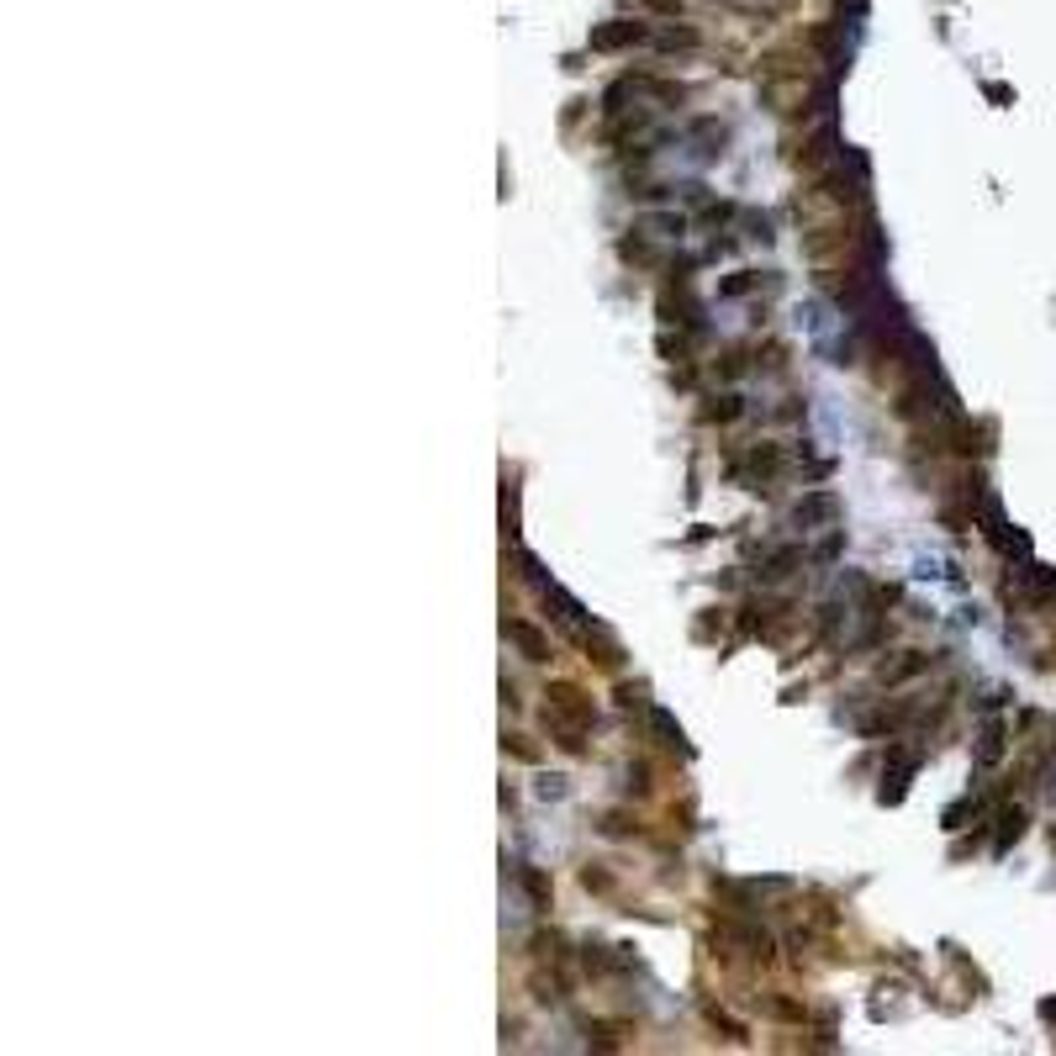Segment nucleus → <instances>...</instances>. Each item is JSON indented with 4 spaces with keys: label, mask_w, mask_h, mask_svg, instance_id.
<instances>
[{
    "label": "nucleus",
    "mask_w": 1056,
    "mask_h": 1056,
    "mask_svg": "<svg viewBox=\"0 0 1056 1056\" xmlns=\"http://www.w3.org/2000/svg\"><path fill=\"white\" fill-rule=\"evenodd\" d=\"M782 466H787V455H782V444H750L740 460H729V481L734 486H750V492H761V486H772L782 475Z\"/></svg>",
    "instance_id": "obj_1"
},
{
    "label": "nucleus",
    "mask_w": 1056,
    "mask_h": 1056,
    "mask_svg": "<svg viewBox=\"0 0 1056 1056\" xmlns=\"http://www.w3.org/2000/svg\"><path fill=\"white\" fill-rule=\"evenodd\" d=\"M550 708L544 714H555V718H565V724H581V729H591L597 724V708H591V697L581 692V686H571V682H550Z\"/></svg>",
    "instance_id": "obj_2"
},
{
    "label": "nucleus",
    "mask_w": 1056,
    "mask_h": 1056,
    "mask_svg": "<svg viewBox=\"0 0 1056 1056\" xmlns=\"http://www.w3.org/2000/svg\"><path fill=\"white\" fill-rule=\"evenodd\" d=\"M914 772H919V750H903V745H893L888 750V766H882V803H903V792H908V782H914Z\"/></svg>",
    "instance_id": "obj_3"
},
{
    "label": "nucleus",
    "mask_w": 1056,
    "mask_h": 1056,
    "mask_svg": "<svg viewBox=\"0 0 1056 1056\" xmlns=\"http://www.w3.org/2000/svg\"><path fill=\"white\" fill-rule=\"evenodd\" d=\"M792 523L813 533V528H835L840 523V497L835 492H803L798 507H792Z\"/></svg>",
    "instance_id": "obj_4"
},
{
    "label": "nucleus",
    "mask_w": 1056,
    "mask_h": 1056,
    "mask_svg": "<svg viewBox=\"0 0 1056 1056\" xmlns=\"http://www.w3.org/2000/svg\"><path fill=\"white\" fill-rule=\"evenodd\" d=\"M798 565H803V550H798V544H777V550L761 555V571H755V576H761V581H782V576H792Z\"/></svg>",
    "instance_id": "obj_5"
},
{
    "label": "nucleus",
    "mask_w": 1056,
    "mask_h": 1056,
    "mask_svg": "<svg viewBox=\"0 0 1056 1056\" xmlns=\"http://www.w3.org/2000/svg\"><path fill=\"white\" fill-rule=\"evenodd\" d=\"M507 639L518 645V655L523 660H550V639L533 629V623H523V619H507Z\"/></svg>",
    "instance_id": "obj_6"
},
{
    "label": "nucleus",
    "mask_w": 1056,
    "mask_h": 1056,
    "mask_svg": "<svg viewBox=\"0 0 1056 1056\" xmlns=\"http://www.w3.org/2000/svg\"><path fill=\"white\" fill-rule=\"evenodd\" d=\"M930 666H935V655L903 650V660H893V666H882V671H877V682H882V686H898V682H908V677H919V671H930Z\"/></svg>",
    "instance_id": "obj_7"
},
{
    "label": "nucleus",
    "mask_w": 1056,
    "mask_h": 1056,
    "mask_svg": "<svg viewBox=\"0 0 1056 1056\" xmlns=\"http://www.w3.org/2000/svg\"><path fill=\"white\" fill-rule=\"evenodd\" d=\"M629 43H645V27L639 22H613V27L591 32V48L597 53H613V48H629Z\"/></svg>",
    "instance_id": "obj_8"
},
{
    "label": "nucleus",
    "mask_w": 1056,
    "mask_h": 1056,
    "mask_svg": "<svg viewBox=\"0 0 1056 1056\" xmlns=\"http://www.w3.org/2000/svg\"><path fill=\"white\" fill-rule=\"evenodd\" d=\"M1003 745H1009L1003 718H988V724H983V734H977V766H983V772L998 766V761H1003Z\"/></svg>",
    "instance_id": "obj_9"
},
{
    "label": "nucleus",
    "mask_w": 1056,
    "mask_h": 1056,
    "mask_svg": "<svg viewBox=\"0 0 1056 1056\" xmlns=\"http://www.w3.org/2000/svg\"><path fill=\"white\" fill-rule=\"evenodd\" d=\"M645 718H650V729L660 734V745H666V750H677V755H692V745H686V734H682V724L666 714V708H650Z\"/></svg>",
    "instance_id": "obj_10"
},
{
    "label": "nucleus",
    "mask_w": 1056,
    "mask_h": 1056,
    "mask_svg": "<svg viewBox=\"0 0 1056 1056\" xmlns=\"http://www.w3.org/2000/svg\"><path fill=\"white\" fill-rule=\"evenodd\" d=\"M692 138H697V158H718V154H724V143H729V132H724L714 117L692 122Z\"/></svg>",
    "instance_id": "obj_11"
},
{
    "label": "nucleus",
    "mask_w": 1056,
    "mask_h": 1056,
    "mask_svg": "<svg viewBox=\"0 0 1056 1056\" xmlns=\"http://www.w3.org/2000/svg\"><path fill=\"white\" fill-rule=\"evenodd\" d=\"M639 233H655V238H682L686 217H682V212H645V217H639Z\"/></svg>",
    "instance_id": "obj_12"
},
{
    "label": "nucleus",
    "mask_w": 1056,
    "mask_h": 1056,
    "mask_svg": "<svg viewBox=\"0 0 1056 1056\" xmlns=\"http://www.w3.org/2000/svg\"><path fill=\"white\" fill-rule=\"evenodd\" d=\"M513 877L523 882V893L533 898V908H550V877H544V871H539V867H523V861H518V867H513Z\"/></svg>",
    "instance_id": "obj_13"
},
{
    "label": "nucleus",
    "mask_w": 1056,
    "mask_h": 1056,
    "mask_svg": "<svg viewBox=\"0 0 1056 1056\" xmlns=\"http://www.w3.org/2000/svg\"><path fill=\"white\" fill-rule=\"evenodd\" d=\"M830 154H835V122H824V127H819V138H813L803 154H798V164H803V169H819V164H824Z\"/></svg>",
    "instance_id": "obj_14"
},
{
    "label": "nucleus",
    "mask_w": 1056,
    "mask_h": 1056,
    "mask_svg": "<svg viewBox=\"0 0 1056 1056\" xmlns=\"http://www.w3.org/2000/svg\"><path fill=\"white\" fill-rule=\"evenodd\" d=\"M1020 835H1025V808H1003L998 813V850H1009Z\"/></svg>",
    "instance_id": "obj_15"
},
{
    "label": "nucleus",
    "mask_w": 1056,
    "mask_h": 1056,
    "mask_svg": "<svg viewBox=\"0 0 1056 1056\" xmlns=\"http://www.w3.org/2000/svg\"><path fill=\"white\" fill-rule=\"evenodd\" d=\"M740 412H745V397L729 391V397H714V407H703V423H734Z\"/></svg>",
    "instance_id": "obj_16"
},
{
    "label": "nucleus",
    "mask_w": 1056,
    "mask_h": 1056,
    "mask_svg": "<svg viewBox=\"0 0 1056 1056\" xmlns=\"http://www.w3.org/2000/svg\"><path fill=\"white\" fill-rule=\"evenodd\" d=\"M977 813H983V798H962L940 813V830H966V819H977Z\"/></svg>",
    "instance_id": "obj_17"
},
{
    "label": "nucleus",
    "mask_w": 1056,
    "mask_h": 1056,
    "mask_svg": "<svg viewBox=\"0 0 1056 1056\" xmlns=\"http://www.w3.org/2000/svg\"><path fill=\"white\" fill-rule=\"evenodd\" d=\"M1051 591H1056V571L1051 565H1030L1025 571V597L1041 602V597H1051Z\"/></svg>",
    "instance_id": "obj_18"
},
{
    "label": "nucleus",
    "mask_w": 1056,
    "mask_h": 1056,
    "mask_svg": "<svg viewBox=\"0 0 1056 1056\" xmlns=\"http://www.w3.org/2000/svg\"><path fill=\"white\" fill-rule=\"evenodd\" d=\"M619 708L623 714H650V692H645V682H634V686L623 682L619 686Z\"/></svg>",
    "instance_id": "obj_19"
},
{
    "label": "nucleus",
    "mask_w": 1056,
    "mask_h": 1056,
    "mask_svg": "<svg viewBox=\"0 0 1056 1056\" xmlns=\"http://www.w3.org/2000/svg\"><path fill=\"white\" fill-rule=\"evenodd\" d=\"M623 792H634V798L650 792V766H645V761H629V766H623Z\"/></svg>",
    "instance_id": "obj_20"
},
{
    "label": "nucleus",
    "mask_w": 1056,
    "mask_h": 1056,
    "mask_svg": "<svg viewBox=\"0 0 1056 1056\" xmlns=\"http://www.w3.org/2000/svg\"><path fill=\"white\" fill-rule=\"evenodd\" d=\"M581 888H591V893H613V871L602 867V861H587V867H581Z\"/></svg>",
    "instance_id": "obj_21"
},
{
    "label": "nucleus",
    "mask_w": 1056,
    "mask_h": 1056,
    "mask_svg": "<svg viewBox=\"0 0 1056 1056\" xmlns=\"http://www.w3.org/2000/svg\"><path fill=\"white\" fill-rule=\"evenodd\" d=\"M581 1035H587V1046H597V1051H619V1030L613 1025H581Z\"/></svg>",
    "instance_id": "obj_22"
},
{
    "label": "nucleus",
    "mask_w": 1056,
    "mask_h": 1056,
    "mask_svg": "<svg viewBox=\"0 0 1056 1056\" xmlns=\"http://www.w3.org/2000/svg\"><path fill=\"white\" fill-rule=\"evenodd\" d=\"M761 285V275L755 270H740V275H729L724 285H718V296H745V291H755Z\"/></svg>",
    "instance_id": "obj_23"
},
{
    "label": "nucleus",
    "mask_w": 1056,
    "mask_h": 1056,
    "mask_svg": "<svg viewBox=\"0 0 1056 1056\" xmlns=\"http://www.w3.org/2000/svg\"><path fill=\"white\" fill-rule=\"evenodd\" d=\"M660 48H666V53H677V48H697V32H692V27H671V32H660Z\"/></svg>",
    "instance_id": "obj_24"
},
{
    "label": "nucleus",
    "mask_w": 1056,
    "mask_h": 1056,
    "mask_svg": "<svg viewBox=\"0 0 1056 1056\" xmlns=\"http://www.w3.org/2000/svg\"><path fill=\"white\" fill-rule=\"evenodd\" d=\"M602 835H613V840H629V835H639L634 824H629V813H602V824H597Z\"/></svg>",
    "instance_id": "obj_25"
},
{
    "label": "nucleus",
    "mask_w": 1056,
    "mask_h": 1056,
    "mask_svg": "<svg viewBox=\"0 0 1056 1056\" xmlns=\"http://www.w3.org/2000/svg\"><path fill=\"white\" fill-rule=\"evenodd\" d=\"M703 1014H708V1025H718V1030H724V1035H729V1041H745V1025H734V1020H729V1014H724L718 1003H708Z\"/></svg>",
    "instance_id": "obj_26"
},
{
    "label": "nucleus",
    "mask_w": 1056,
    "mask_h": 1056,
    "mask_svg": "<svg viewBox=\"0 0 1056 1056\" xmlns=\"http://www.w3.org/2000/svg\"><path fill=\"white\" fill-rule=\"evenodd\" d=\"M533 792H539V798H565L571 787H565V777H560V772H550V777H539V787H533Z\"/></svg>",
    "instance_id": "obj_27"
},
{
    "label": "nucleus",
    "mask_w": 1056,
    "mask_h": 1056,
    "mask_svg": "<svg viewBox=\"0 0 1056 1056\" xmlns=\"http://www.w3.org/2000/svg\"><path fill=\"white\" fill-rule=\"evenodd\" d=\"M766 1014H772V1020H803V1009L787 1003V998H766Z\"/></svg>",
    "instance_id": "obj_28"
},
{
    "label": "nucleus",
    "mask_w": 1056,
    "mask_h": 1056,
    "mask_svg": "<svg viewBox=\"0 0 1056 1056\" xmlns=\"http://www.w3.org/2000/svg\"><path fill=\"white\" fill-rule=\"evenodd\" d=\"M502 750H513V755H518V761H539V750L528 745L523 734H507V740H502Z\"/></svg>",
    "instance_id": "obj_29"
},
{
    "label": "nucleus",
    "mask_w": 1056,
    "mask_h": 1056,
    "mask_svg": "<svg viewBox=\"0 0 1056 1056\" xmlns=\"http://www.w3.org/2000/svg\"><path fill=\"white\" fill-rule=\"evenodd\" d=\"M619 254H623V259H639V264H650V259H655V254L645 249L639 238H623V244H619Z\"/></svg>",
    "instance_id": "obj_30"
},
{
    "label": "nucleus",
    "mask_w": 1056,
    "mask_h": 1056,
    "mask_svg": "<svg viewBox=\"0 0 1056 1056\" xmlns=\"http://www.w3.org/2000/svg\"><path fill=\"white\" fill-rule=\"evenodd\" d=\"M750 238H761V244H772L777 233H772V217H761V212H750Z\"/></svg>",
    "instance_id": "obj_31"
},
{
    "label": "nucleus",
    "mask_w": 1056,
    "mask_h": 1056,
    "mask_svg": "<svg viewBox=\"0 0 1056 1056\" xmlns=\"http://www.w3.org/2000/svg\"><path fill=\"white\" fill-rule=\"evenodd\" d=\"M718 370H724V375H740V370H745V354H734V349H729V354H724V365H718Z\"/></svg>",
    "instance_id": "obj_32"
}]
</instances>
